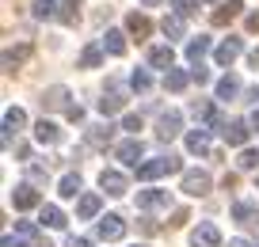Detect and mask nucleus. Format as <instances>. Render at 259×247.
Masks as SVG:
<instances>
[{
    "instance_id": "nucleus-21",
    "label": "nucleus",
    "mask_w": 259,
    "mask_h": 247,
    "mask_svg": "<svg viewBox=\"0 0 259 247\" xmlns=\"http://www.w3.org/2000/svg\"><path fill=\"white\" fill-rule=\"evenodd\" d=\"M160 31H164V38H183L187 34V23H183V16H176V12H171V16H164V23H160Z\"/></svg>"
},
{
    "instance_id": "nucleus-9",
    "label": "nucleus",
    "mask_w": 259,
    "mask_h": 247,
    "mask_svg": "<svg viewBox=\"0 0 259 247\" xmlns=\"http://www.w3.org/2000/svg\"><path fill=\"white\" fill-rule=\"evenodd\" d=\"M122 107H126V91H122L118 84L111 80V91H103V99H99V111H103L107 118H111V114H118Z\"/></svg>"
},
{
    "instance_id": "nucleus-39",
    "label": "nucleus",
    "mask_w": 259,
    "mask_h": 247,
    "mask_svg": "<svg viewBox=\"0 0 259 247\" xmlns=\"http://www.w3.org/2000/svg\"><path fill=\"white\" fill-rule=\"evenodd\" d=\"M27 175H31V183H46L50 171H46V168H38V164H31V168H27Z\"/></svg>"
},
{
    "instance_id": "nucleus-6",
    "label": "nucleus",
    "mask_w": 259,
    "mask_h": 247,
    "mask_svg": "<svg viewBox=\"0 0 259 247\" xmlns=\"http://www.w3.org/2000/svg\"><path fill=\"white\" fill-rule=\"evenodd\" d=\"M179 129H183V114H179V111L160 114V122H156V137H160V141H176Z\"/></svg>"
},
{
    "instance_id": "nucleus-53",
    "label": "nucleus",
    "mask_w": 259,
    "mask_h": 247,
    "mask_svg": "<svg viewBox=\"0 0 259 247\" xmlns=\"http://www.w3.org/2000/svg\"><path fill=\"white\" fill-rule=\"evenodd\" d=\"M138 247H141V243H138Z\"/></svg>"
},
{
    "instance_id": "nucleus-26",
    "label": "nucleus",
    "mask_w": 259,
    "mask_h": 247,
    "mask_svg": "<svg viewBox=\"0 0 259 247\" xmlns=\"http://www.w3.org/2000/svg\"><path fill=\"white\" fill-rule=\"evenodd\" d=\"M103 50L114 54V57H122V54H126V34H122V31H107L103 34Z\"/></svg>"
},
{
    "instance_id": "nucleus-34",
    "label": "nucleus",
    "mask_w": 259,
    "mask_h": 247,
    "mask_svg": "<svg viewBox=\"0 0 259 247\" xmlns=\"http://www.w3.org/2000/svg\"><path fill=\"white\" fill-rule=\"evenodd\" d=\"M57 16V0H34V19H54Z\"/></svg>"
},
{
    "instance_id": "nucleus-11",
    "label": "nucleus",
    "mask_w": 259,
    "mask_h": 247,
    "mask_svg": "<svg viewBox=\"0 0 259 247\" xmlns=\"http://www.w3.org/2000/svg\"><path fill=\"white\" fill-rule=\"evenodd\" d=\"M99 186H103V190L107 194H114V198H118V194H126V175H122V171H111V168H107L103 171V175H99Z\"/></svg>"
},
{
    "instance_id": "nucleus-20",
    "label": "nucleus",
    "mask_w": 259,
    "mask_h": 247,
    "mask_svg": "<svg viewBox=\"0 0 259 247\" xmlns=\"http://www.w3.org/2000/svg\"><path fill=\"white\" fill-rule=\"evenodd\" d=\"M34 141H38V144H57V141H61V129H57L54 122L42 118L38 126H34Z\"/></svg>"
},
{
    "instance_id": "nucleus-7",
    "label": "nucleus",
    "mask_w": 259,
    "mask_h": 247,
    "mask_svg": "<svg viewBox=\"0 0 259 247\" xmlns=\"http://www.w3.org/2000/svg\"><path fill=\"white\" fill-rule=\"evenodd\" d=\"M114 156H118V160H122V164H126V168H141L138 160H141V156H145V144H141V141H138V137H130V141H122V144H118V149H114Z\"/></svg>"
},
{
    "instance_id": "nucleus-44",
    "label": "nucleus",
    "mask_w": 259,
    "mask_h": 247,
    "mask_svg": "<svg viewBox=\"0 0 259 247\" xmlns=\"http://www.w3.org/2000/svg\"><path fill=\"white\" fill-rule=\"evenodd\" d=\"M65 247H92V239H84V236H73V239H69Z\"/></svg>"
},
{
    "instance_id": "nucleus-43",
    "label": "nucleus",
    "mask_w": 259,
    "mask_h": 247,
    "mask_svg": "<svg viewBox=\"0 0 259 247\" xmlns=\"http://www.w3.org/2000/svg\"><path fill=\"white\" fill-rule=\"evenodd\" d=\"M0 247H27V243L19 236H4V243H0Z\"/></svg>"
},
{
    "instance_id": "nucleus-38",
    "label": "nucleus",
    "mask_w": 259,
    "mask_h": 247,
    "mask_svg": "<svg viewBox=\"0 0 259 247\" xmlns=\"http://www.w3.org/2000/svg\"><path fill=\"white\" fill-rule=\"evenodd\" d=\"M122 129H130V133L138 137V129H141V118H138V114H126V118H122Z\"/></svg>"
},
{
    "instance_id": "nucleus-10",
    "label": "nucleus",
    "mask_w": 259,
    "mask_h": 247,
    "mask_svg": "<svg viewBox=\"0 0 259 247\" xmlns=\"http://www.w3.org/2000/svg\"><path fill=\"white\" fill-rule=\"evenodd\" d=\"M248 133H251L248 122H240V118H233L225 129H221V137H225L229 144H236V149H244V144H248Z\"/></svg>"
},
{
    "instance_id": "nucleus-45",
    "label": "nucleus",
    "mask_w": 259,
    "mask_h": 247,
    "mask_svg": "<svg viewBox=\"0 0 259 247\" xmlns=\"http://www.w3.org/2000/svg\"><path fill=\"white\" fill-rule=\"evenodd\" d=\"M244 103H259V88H248V91H244Z\"/></svg>"
},
{
    "instance_id": "nucleus-42",
    "label": "nucleus",
    "mask_w": 259,
    "mask_h": 247,
    "mask_svg": "<svg viewBox=\"0 0 259 247\" xmlns=\"http://www.w3.org/2000/svg\"><path fill=\"white\" fill-rule=\"evenodd\" d=\"M65 118H69V122H80V118H84V111H80V103H73V107H69V114H65Z\"/></svg>"
},
{
    "instance_id": "nucleus-47",
    "label": "nucleus",
    "mask_w": 259,
    "mask_h": 247,
    "mask_svg": "<svg viewBox=\"0 0 259 247\" xmlns=\"http://www.w3.org/2000/svg\"><path fill=\"white\" fill-rule=\"evenodd\" d=\"M248 65H251V69H259V50H251V54H248Z\"/></svg>"
},
{
    "instance_id": "nucleus-40",
    "label": "nucleus",
    "mask_w": 259,
    "mask_h": 247,
    "mask_svg": "<svg viewBox=\"0 0 259 247\" xmlns=\"http://www.w3.org/2000/svg\"><path fill=\"white\" fill-rule=\"evenodd\" d=\"M187 221H191V213H187V209H176V213H171V221H168V224H171V228H183Z\"/></svg>"
},
{
    "instance_id": "nucleus-14",
    "label": "nucleus",
    "mask_w": 259,
    "mask_h": 247,
    "mask_svg": "<svg viewBox=\"0 0 259 247\" xmlns=\"http://www.w3.org/2000/svg\"><path fill=\"white\" fill-rule=\"evenodd\" d=\"M240 8H244L240 0H229V4H221V8L210 16V23H213V27H225V23H233V19L240 16Z\"/></svg>"
},
{
    "instance_id": "nucleus-46",
    "label": "nucleus",
    "mask_w": 259,
    "mask_h": 247,
    "mask_svg": "<svg viewBox=\"0 0 259 247\" xmlns=\"http://www.w3.org/2000/svg\"><path fill=\"white\" fill-rule=\"evenodd\" d=\"M248 31H259V12H251V16H248Z\"/></svg>"
},
{
    "instance_id": "nucleus-31",
    "label": "nucleus",
    "mask_w": 259,
    "mask_h": 247,
    "mask_svg": "<svg viewBox=\"0 0 259 247\" xmlns=\"http://www.w3.org/2000/svg\"><path fill=\"white\" fill-rule=\"evenodd\" d=\"M130 88L138 91V95H145V91L153 88V76H149L145 69H134V72H130Z\"/></svg>"
},
{
    "instance_id": "nucleus-5",
    "label": "nucleus",
    "mask_w": 259,
    "mask_h": 247,
    "mask_svg": "<svg viewBox=\"0 0 259 247\" xmlns=\"http://www.w3.org/2000/svg\"><path fill=\"white\" fill-rule=\"evenodd\" d=\"M96 236H99V239H122V236H126V221H122L118 213H107V217H99V224H96Z\"/></svg>"
},
{
    "instance_id": "nucleus-48",
    "label": "nucleus",
    "mask_w": 259,
    "mask_h": 247,
    "mask_svg": "<svg viewBox=\"0 0 259 247\" xmlns=\"http://www.w3.org/2000/svg\"><path fill=\"white\" fill-rule=\"evenodd\" d=\"M229 247H251L248 239H229Z\"/></svg>"
},
{
    "instance_id": "nucleus-1",
    "label": "nucleus",
    "mask_w": 259,
    "mask_h": 247,
    "mask_svg": "<svg viewBox=\"0 0 259 247\" xmlns=\"http://www.w3.org/2000/svg\"><path fill=\"white\" fill-rule=\"evenodd\" d=\"M183 168V164H179V156H156V160H145V164H141L138 168V179L141 183H153V179H160V175H176V171Z\"/></svg>"
},
{
    "instance_id": "nucleus-19",
    "label": "nucleus",
    "mask_w": 259,
    "mask_h": 247,
    "mask_svg": "<svg viewBox=\"0 0 259 247\" xmlns=\"http://www.w3.org/2000/svg\"><path fill=\"white\" fill-rule=\"evenodd\" d=\"M187 84H191V72H183V69H168V72H164V88L176 91V95L187 91Z\"/></svg>"
},
{
    "instance_id": "nucleus-25",
    "label": "nucleus",
    "mask_w": 259,
    "mask_h": 247,
    "mask_svg": "<svg viewBox=\"0 0 259 247\" xmlns=\"http://www.w3.org/2000/svg\"><path fill=\"white\" fill-rule=\"evenodd\" d=\"M240 95V80L233 76V72H225V76L218 80V99H236Z\"/></svg>"
},
{
    "instance_id": "nucleus-51",
    "label": "nucleus",
    "mask_w": 259,
    "mask_h": 247,
    "mask_svg": "<svg viewBox=\"0 0 259 247\" xmlns=\"http://www.w3.org/2000/svg\"><path fill=\"white\" fill-rule=\"evenodd\" d=\"M251 224H255V228H259V217H255V221H251Z\"/></svg>"
},
{
    "instance_id": "nucleus-16",
    "label": "nucleus",
    "mask_w": 259,
    "mask_h": 247,
    "mask_svg": "<svg viewBox=\"0 0 259 247\" xmlns=\"http://www.w3.org/2000/svg\"><path fill=\"white\" fill-rule=\"evenodd\" d=\"M23 126H27V114L19 111V107H8V111H4V141H8L12 133H19Z\"/></svg>"
},
{
    "instance_id": "nucleus-13",
    "label": "nucleus",
    "mask_w": 259,
    "mask_h": 247,
    "mask_svg": "<svg viewBox=\"0 0 259 247\" xmlns=\"http://www.w3.org/2000/svg\"><path fill=\"white\" fill-rule=\"evenodd\" d=\"M168 190H138V206L141 209H168Z\"/></svg>"
},
{
    "instance_id": "nucleus-22",
    "label": "nucleus",
    "mask_w": 259,
    "mask_h": 247,
    "mask_svg": "<svg viewBox=\"0 0 259 247\" xmlns=\"http://www.w3.org/2000/svg\"><path fill=\"white\" fill-rule=\"evenodd\" d=\"M187 149H191V152H198V156H206V152H210V133H206L202 126H198V129H191V133H187Z\"/></svg>"
},
{
    "instance_id": "nucleus-27",
    "label": "nucleus",
    "mask_w": 259,
    "mask_h": 247,
    "mask_svg": "<svg viewBox=\"0 0 259 247\" xmlns=\"http://www.w3.org/2000/svg\"><path fill=\"white\" fill-rule=\"evenodd\" d=\"M99 61H103V42H92V46H84V54H80V69H96Z\"/></svg>"
},
{
    "instance_id": "nucleus-29",
    "label": "nucleus",
    "mask_w": 259,
    "mask_h": 247,
    "mask_svg": "<svg viewBox=\"0 0 259 247\" xmlns=\"http://www.w3.org/2000/svg\"><path fill=\"white\" fill-rule=\"evenodd\" d=\"M57 194H61V198H76V194H80V175H76V171H69V175L57 183Z\"/></svg>"
},
{
    "instance_id": "nucleus-15",
    "label": "nucleus",
    "mask_w": 259,
    "mask_h": 247,
    "mask_svg": "<svg viewBox=\"0 0 259 247\" xmlns=\"http://www.w3.org/2000/svg\"><path fill=\"white\" fill-rule=\"evenodd\" d=\"M126 31L134 34V38H149L153 23H149V16H141V12H130V16H126Z\"/></svg>"
},
{
    "instance_id": "nucleus-30",
    "label": "nucleus",
    "mask_w": 259,
    "mask_h": 247,
    "mask_svg": "<svg viewBox=\"0 0 259 247\" xmlns=\"http://www.w3.org/2000/svg\"><path fill=\"white\" fill-rule=\"evenodd\" d=\"M27 54H31V46H27V42H23L19 50H4V69L16 72V65H23V61H27Z\"/></svg>"
},
{
    "instance_id": "nucleus-49",
    "label": "nucleus",
    "mask_w": 259,
    "mask_h": 247,
    "mask_svg": "<svg viewBox=\"0 0 259 247\" xmlns=\"http://www.w3.org/2000/svg\"><path fill=\"white\" fill-rule=\"evenodd\" d=\"M251 129H259V107L251 111Z\"/></svg>"
},
{
    "instance_id": "nucleus-24",
    "label": "nucleus",
    "mask_w": 259,
    "mask_h": 247,
    "mask_svg": "<svg viewBox=\"0 0 259 247\" xmlns=\"http://www.w3.org/2000/svg\"><path fill=\"white\" fill-rule=\"evenodd\" d=\"M38 221H42V228H65V213L57 206H42V213H38Z\"/></svg>"
},
{
    "instance_id": "nucleus-3",
    "label": "nucleus",
    "mask_w": 259,
    "mask_h": 247,
    "mask_svg": "<svg viewBox=\"0 0 259 247\" xmlns=\"http://www.w3.org/2000/svg\"><path fill=\"white\" fill-rule=\"evenodd\" d=\"M38 103H42V111H65V114H69V107H73V103H69V88H65V84L46 88Z\"/></svg>"
},
{
    "instance_id": "nucleus-28",
    "label": "nucleus",
    "mask_w": 259,
    "mask_h": 247,
    "mask_svg": "<svg viewBox=\"0 0 259 247\" xmlns=\"http://www.w3.org/2000/svg\"><path fill=\"white\" fill-rule=\"evenodd\" d=\"M111 133H114L111 126H92L88 129V144L92 149H107V144H111Z\"/></svg>"
},
{
    "instance_id": "nucleus-12",
    "label": "nucleus",
    "mask_w": 259,
    "mask_h": 247,
    "mask_svg": "<svg viewBox=\"0 0 259 247\" xmlns=\"http://www.w3.org/2000/svg\"><path fill=\"white\" fill-rule=\"evenodd\" d=\"M240 50H244L240 38H225L218 50H213V61H218V65H233L236 57H240Z\"/></svg>"
},
{
    "instance_id": "nucleus-37",
    "label": "nucleus",
    "mask_w": 259,
    "mask_h": 247,
    "mask_svg": "<svg viewBox=\"0 0 259 247\" xmlns=\"http://www.w3.org/2000/svg\"><path fill=\"white\" fill-rule=\"evenodd\" d=\"M171 12L183 16V19H191L194 16V0H171Z\"/></svg>"
},
{
    "instance_id": "nucleus-8",
    "label": "nucleus",
    "mask_w": 259,
    "mask_h": 247,
    "mask_svg": "<svg viewBox=\"0 0 259 247\" xmlns=\"http://www.w3.org/2000/svg\"><path fill=\"white\" fill-rule=\"evenodd\" d=\"M191 247H221V232H218V224L202 221L198 228L191 232Z\"/></svg>"
},
{
    "instance_id": "nucleus-4",
    "label": "nucleus",
    "mask_w": 259,
    "mask_h": 247,
    "mask_svg": "<svg viewBox=\"0 0 259 247\" xmlns=\"http://www.w3.org/2000/svg\"><path fill=\"white\" fill-rule=\"evenodd\" d=\"M210 186H213V179L206 171H187L183 175V194H191V198H206Z\"/></svg>"
},
{
    "instance_id": "nucleus-18",
    "label": "nucleus",
    "mask_w": 259,
    "mask_h": 247,
    "mask_svg": "<svg viewBox=\"0 0 259 247\" xmlns=\"http://www.w3.org/2000/svg\"><path fill=\"white\" fill-rule=\"evenodd\" d=\"M206 54H210V38H206V34H198V38L187 42V61H191V65H202Z\"/></svg>"
},
{
    "instance_id": "nucleus-35",
    "label": "nucleus",
    "mask_w": 259,
    "mask_h": 247,
    "mask_svg": "<svg viewBox=\"0 0 259 247\" xmlns=\"http://www.w3.org/2000/svg\"><path fill=\"white\" fill-rule=\"evenodd\" d=\"M80 4H84V0H61V19H65V23H76V16H80Z\"/></svg>"
},
{
    "instance_id": "nucleus-41",
    "label": "nucleus",
    "mask_w": 259,
    "mask_h": 247,
    "mask_svg": "<svg viewBox=\"0 0 259 247\" xmlns=\"http://www.w3.org/2000/svg\"><path fill=\"white\" fill-rule=\"evenodd\" d=\"M191 80H198V84H210V72H206V65H194V69H191Z\"/></svg>"
},
{
    "instance_id": "nucleus-50",
    "label": "nucleus",
    "mask_w": 259,
    "mask_h": 247,
    "mask_svg": "<svg viewBox=\"0 0 259 247\" xmlns=\"http://www.w3.org/2000/svg\"><path fill=\"white\" fill-rule=\"evenodd\" d=\"M141 4H149V8H153V4H160V0H141Z\"/></svg>"
},
{
    "instance_id": "nucleus-17",
    "label": "nucleus",
    "mask_w": 259,
    "mask_h": 247,
    "mask_svg": "<svg viewBox=\"0 0 259 247\" xmlns=\"http://www.w3.org/2000/svg\"><path fill=\"white\" fill-rule=\"evenodd\" d=\"M171 61H176V50H171V46H153V50H149V65H153V69L168 72Z\"/></svg>"
},
{
    "instance_id": "nucleus-32",
    "label": "nucleus",
    "mask_w": 259,
    "mask_h": 247,
    "mask_svg": "<svg viewBox=\"0 0 259 247\" xmlns=\"http://www.w3.org/2000/svg\"><path fill=\"white\" fill-rule=\"evenodd\" d=\"M255 206H251V202H236V206H233V221H240V224H251V221H255Z\"/></svg>"
},
{
    "instance_id": "nucleus-36",
    "label": "nucleus",
    "mask_w": 259,
    "mask_h": 247,
    "mask_svg": "<svg viewBox=\"0 0 259 247\" xmlns=\"http://www.w3.org/2000/svg\"><path fill=\"white\" fill-rule=\"evenodd\" d=\"M16 228H19V236H27V239H42V232H38L34 221H16Z\"/></svg>"
},
{
    "instance_id": "nucleus-33",
    "label": "nucleus",
    "mask_w": 259,
    "mask_h": 247,
    "mask_svg": "<svg viewBox=\"0 0 259 247\" xmlns=\"http://www.w3.org/2000/svg\"><path fill=\"white\" fill-rule=\"evenodd\" d=\"M236 164H240V171H255V168H259V152H255V149H240Z\"/></svg>"
},
{
    "instance_id": "nucleus-2",
    "label": "nucleus",
    "mask_w": 259,
    "mask_h": 247,
    "mask_svg": "<svg viewBox=\"0 0 259 247\" xmlns=\"http://www.w3.org/2000/svg\"><path fill=\"white\" fill-rule=\"evenodd\" d=\"M12 206H16L19 213H27V209H38V206H42V194L34 190V183H19L16 190H12Z\"/></svg>"
},
{
    "instance_id": "nucleus-23",
    "label": "nucleus",
    "mask_w": 259,
    "mask_h": 247,
    "mask_svg": "<svg viewBox=\"0 0 259 247\" xmlns=\"http://www.w3.org/2000/svg\"><path fill=\"white\" fill-rule=\"evenodd\" d=\"M96 213H99V194H80V202H76V217H80V221H92Z\"/></svg>"
},
{
    "instance_id": "nucleus-52",
    "label": "nucleus",
    "mask_w": 259,
    "mask_h": 247,
    "mask_svg": "<svg viewBox=\"0 0 259 247\" xmlns=\"http://www.w3.org/2000/svg\"><path fill=\"white\" fill-rule=\"evenodd\" d=\"M255 190H259V183H255Z\"/></svg>"
}]
</instances>
